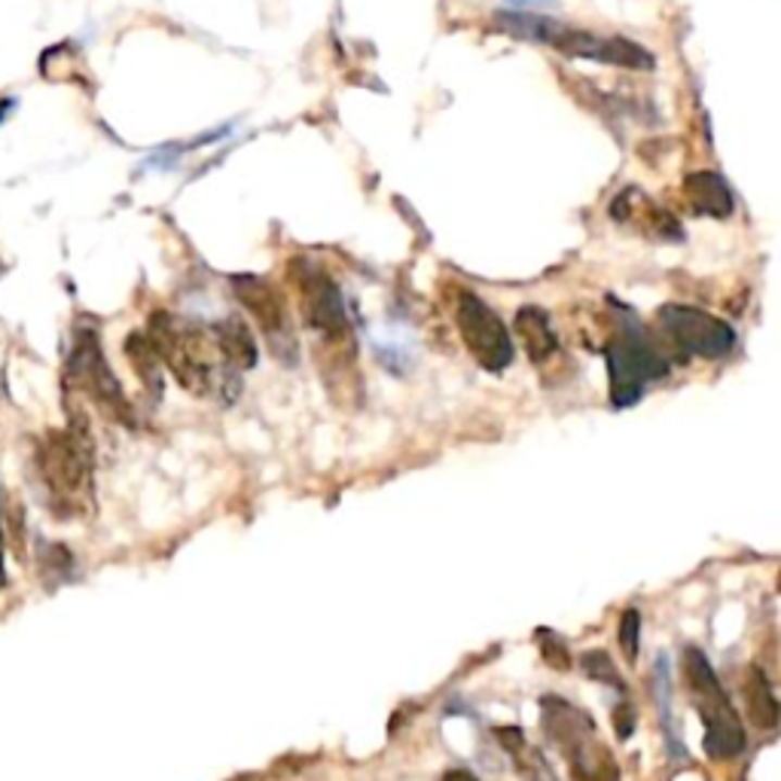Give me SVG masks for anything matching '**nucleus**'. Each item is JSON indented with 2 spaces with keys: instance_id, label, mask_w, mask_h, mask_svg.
<instances>
[{
  "instance_id": "6",
  "label": "nucleus",
  "mask_w": 781,
  "mask_h": 781,
  "mask_svg": "<svg viewBox=\"0 0 781 781\" xmlns=\"http://www.w3.org/2000/svg\"><path fill=\"white\" fill-rule=\"evenodd\" d=\"M607 373H610V403L617 410H626L641 400L647 385L669 373V364L656 351L651 336L641 330L638 320L622 318L607 345Z\"/></svg>"
},
{
  "instance_id": "12",
  "label": "nucleus",
  "mask_w": 781,
  "mask_h": 781,
  "mask_svg": "<svg viewBox=\"0 0 781 781\" xmlns=\"http://www.w3.org/2000/svg\"><path fill=\"white\" fill-rule=\"evenodd\" d=\"M610 214H614L617 224L635 226L638 232H644V236H654V239H681V229H678V224H675V217H671L669 211H663L647 192L635 190V187L622 190L620 196L614 199Z\"/></svg>"
},
{
  "instance_id": "17",
  "label": "nucleus",
  "mask_w": 781,
  "mask_h": 781,
  "mask_svg": "<svg viewBox=\"0 0 781 781\" xmlns=\"http://www.w3.org/2000/svg\"><path fill=\"white\" fill-rule=\"evenodd\" d=\"M126 354L128 364L135 367V373L141 376L144 388L153 398H162V361L156 357V351L150 345L147 333H131L126 339Z\"/></svg>"
},
{
  "instance_id": "24",
  "label": "nucleus",
  "mask_w": 781,
  "mask_h": 781,
  "mask_svg": "<svg viewBox=\"0 0 781 781\" xmlns=\"http://www.w3.org/2000/svg\"><path fill=\"white\" fill-rule=\"evenodd\" d=\"M7 583V565H3V522H0V590Z\"/></svg>"
},
{
  "instance_id": "23",
  "label": "nucleus",
  "mask_w": 781,
  "mask_h": 781,
  "mask_svg": "<svg viewBox=\"0 0 781 781\" xmlns=\"http://www.w3.org/2000/svg\"><path fill=\"white\" fill-rule=\"evenodd\" d=\"M440 781H479V779L474 772H467V769H446Z\"/></svg>"
},
{
  "instance_id": "22",
  "label": "nucleus",
  "mask_w": 781,
  "mask_h": 781,
  "mask_svg": "<svg viewBox=\"0 0 781 781\" xmlns=\"http://www.w3.org/2000/svg\"><path fill=\"white\" fill-rule=\"evenodd\" d=\"M614 727H617V735H620V739H629V733L635 730V708H632L626 700L614 708Z\"/></svg>"
},
{
  "instance_id": "16",
  "label": "nucleus",
  "mask_w": 781,
  "mask_h": 781,
  "mask_svg": "<svg viewBox=\"0 0 781 781\" xmlns=\"http://www.w3.org/2000/svg\"><path fill=\"white\" fill-rule=\"evenodd\" d=\"M745 700H748V715L760 730H772L779 723V700L772 696V686L766 681L760 669H748L745 678Z\"/></svg>"
},
{
  "instance_id": "21",
  "label": "nucleus",
  "mask_w": 781,
  "mask_h": 781,
  "mask_svg": "<svg viewBox=\"0 0 781 781\" xmlns=\"http://www.w3.org/2000/svg\"><path fill=\"white\" fill-rule=\"evenodd\" d=\"M638 638H641V614L635 607H629L620 617V651L629 663H635Z\"/></svg>"
},
{
  "instance_id": "14",
  "label": "nucleus",
  "mask_w": 781,
  "mask_h": 781,
  "mask_svg": "<svg viewBox=\"0 0 781 781\" xmlns=\"http://www.w3.org/2000/svg\"><path fill=\"white\" fill-rule=\"evenodd\" d=\"M516 333H519L528 357H531L534 364H541V361L553 357L558 351L556 330H553V324L546 318V312L538 308V305H522V308L516 312Z\"/></svg>"
},
{
  "instance_id": "13",
  "label": "nucleus",
  "mask_w": 781,
  "mask_h": 781,
  "mask_svg": "<svg viewBox=\"0 0 781 781\" xmlns=\"http://www.w3.org/2000/svg\"><path fill=\"white\" fill-rule=\"evenodd\" d=\"M684 199L696 214L708 217H730L733 214V190L718 172H696L684 177Z\"/></svg>"
},
{
  "instance_id": "3",
  "label": "nucleus",
  "mask_w": 781,
  "mask_h": 781,
  "mask_svg": "<svg viewBox=\"0 0 781 781\" xmlns=\"http://www.w3.org/2000/svg\"><path fill=\"white\" fill-rule=\"evenodd\" d=\"M497 25H504L516 37H526L534 43H550L565 55L577 59H592L602 64H617V67H635V71H651L654 55L638 43H629L622 37H599V34L583 32V28H568L562 22H550L543 16H497Z\"/></svg>"
},
{
  "instance_id": "9",
  "label": "nucleus",
  "mask_w": 781,
  "mask_h": 781,
  "mask_svg": "<svg viewBox=\"0 0 781 781\" xmlns=\"http://www.w3.org/2000/svg\"><path fill=\"white\" fill-rule=\"evenodd\" d=\"M659 327L671 345L693 357H723L735 345L733 327L693 305L669 303L659 308Z\"/></svg>"
},
{
  "instance_id": "20",
  "label": "nucleus",
  "mask_w": 781,
  "mask_h": 781,
  "mask_svg": "<svg viewBox=\"0 0 781 781\" xmlns=\"http://www.w3.org/2000/svg\"><path fill=\"white\" fill-rule=\"evenodd\" d=\"M538 647H541V656L546 666H553V669L565 671L571 666V656H568V647H565V641L558 635H553L550 629H541L538 632Z\"/></svg>"
},
{
  "instance_id": "10",
  "label": "nucleus",
  "mask_w": 781,
  "mask_h": 781,
  "mask_svg": "<svg viewBox=\"0 0 781 781\" xmlns=\"http://www.w3.org/2000/svg\"><path fill=\"white\" fill-rule=\"evenodd\" d=\"M232 288H236L239 303L260 324V330L266 336L269 349L275 351V357L285 361V364H297V333H293L288 300L281 297V290L269 285L266 278H256V275L232 278Z\"/></svg>"
},
{
  "instance_id": "11",
  "label": "nucleus",
  "mask_w": 781,
  "mask_h": 781,
  "mask_svg": "<svg viewBox=\"0 0 781 781\" xmlns=\"http://www.w3.org/2000/svg\"><path fill=\"white\" fill-rule=\"evenodd\" d=\"M297 288H300V312H303L308 330L320 336L327 345H349L351 349V324L342 303V290L327 272L305 266L297 272Z\"/></svg>"
},
{
  "instance_id": "8",
  "label": "nucleus",
  "mask_w": 781,
  "mask_h": 781,
  "mask_svg": "<svg viewBox=\"0 0 781 781\" xmlns=\"http://www.w3.org/2000/svg\"><path fill=\"white\" fill-rule=\"evenodd\" d=\"M455 324L462 333L467 351L477 357L479 367L501 373L513 364V339L504 320L494 315V308L479 300L477 293L462 290L455 305Z\"/></svg>"
},
{
  "instance_id": "19",
  "label": "nucleus",
  "mask_w": 781,
  "mask_h": 781,
  "mask_svg": "<svg viewBox=\"0 0 781 781\" xmlns=\"http://www.w3.org/2000/svg\"><path fill=\"white\" fill-rule=\"evenodd\" d=\"M583 675H590L595 681H605V684H614L620 693H626V684L620 681V675H617L605 651H592V654L583 656Z\"/></svg>"
},
{
  "instance_id": "7",
  "label": "nucleus",
  "mask_w": 781,
  "mask_h": 781,
  "mask_svg": "<svg viewBox=\"0 0 781 781\" xmlns=\"http://www.w3.org/2000/svg\"><path fill=\"white\" fill-rule=\"evenodd\" d=\"M64 385L74 391H83L126 428H135V410H131L119 379L113 376L104 349H101V339L92 327H80L74 336V349L64 364Z\"/></svg>"
},
{
  "instance_id": "5",
  "label": "nucleus",
  "mask_w": 781,
  "mask_h": 781,
  "mask_svg": "<svg viewBox=\"0 0 781 781\" xmlns=\"http://www.w3.org/2000/svg\"><path fill=\"white\" fill-rule=\"evenodd\" d=\"M541 708L546 733L553 742H558V748L565 751V757L571 764V779L620 781L617 764H614L610 751L599 742L590 715H583L580 708L556 700V696H546Z\"/></svg>"
},
{
  "instance_id": "18",
  "label": "nucleus",
  "mask_w": 781,
  "mask_h": 781,
  "mask_svg": "<svg viewBox=\"0 0 781 781\" xmlns=\"http://www.w3.org/2000/svg\"><path fill=\"white\" fill-rule=\"evenodd\" d=\"M214 336L224 345L226 357L239 369H251L256 364V345L251 330L244 327V320L229 318L224 324H214Z\"/></svg>"
},
{
  "instance_id": "1",
  "label": "nucleus",
  "mask_w": 781,
  "mask_h": 781,
  "mask_svg": "<svg viewBox=\"0 0 781 781\" xmlns=\"http://www.w3.org/2000/svg\"><path fill=\"white\" fill-rule=\"evenodd\" d=\"M147 339L156 357L172 369L177 385L187 388L190 394L217 400L224 406L239 398V367L226 357L224 345L214 336V327L192 324L168 312H156L147 327Z\"/></svg>"
},
{
  "instance_id": "25",
  "label": "nucleus",
  "mask_w": 781,
  "mask_h": 781,
  "mask_svg": "<svg viewBox=\"0 0 781 781\" xmlns=\"http://www.w3.org/2000/svg\"><path fill=\"white\" fill-rule=\"evenodd\" d=\"M13 111V98H0V123L7 119V113Z\"/></svg>"
},
{
  "instance_id": "4",
  "label": "nucleus",
  "mask_w": 781,
  "mask_h": 781,
  "mask_svg": "<svg viewBox=\"0 0 781 781\" xmlns=\"http://www.w3.org/2000/svg\"><path fill=\"white\" fill-rule=\"evenodd\" d=\"M684 671L696 708L705 720V742H702L705 754L715 760H733L745 751V730H742V720L735 715L727 690L720 686L708 656L702 654L700 647H686Z\"/></svg>"
},
{
  "instance_id": "15",
  "label": "nucleus",
  "mask_w": 781,
  "mask_h": 781,
  "mask_svg": "<svg viewBox=\"0 0 781 781\" xmlns=\"http://www.w3.org/2000/svg\"><path fill=\"white\" fill-rule=\"evenodd\" d=\"M497 735V742H501V748L507 751L513 757V764L519 769V776L526 781H556L553 779V772H550V766L543 760V754L534 745H528L526 735L519 727H497L494 730Z\"/></svg>"
},
{
  "instance_id": "2",
  "label": "nucleus",
  "mask_w": 781,
  "mask_h": 781,
  "mask_svg": "<svg viewBox=\"0 0 781 781\" xmlns=\"http://www.w3.org/2000/svg\"><path fill=\"white\" fill-rule=\"evenodd\" d=\"M37 474L49 511L59 519H83L96 507V446L86 415L71 410L67 428H52L37 446Z\"/></svg>"
}]
</instances>
